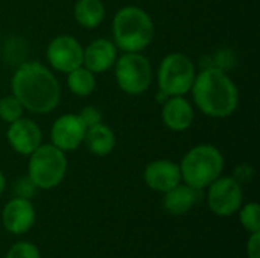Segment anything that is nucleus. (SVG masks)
Returning <instances> with one entry per match:
<instances>
[{"mask_svg": "<svg viewBox=\"0 0 260 258\" xmlns=\"http://www.w3.org/2000/svg\"><path fill=\"white\" fill-rule=\"evenodd\" d=\"M5 186H6V182H5V176H3V173H2V170H0V195L3 193V190H5Z\"/></svg>", "mask_w": 260, "mask_h": 258, "instance_id": "obj_26", "label": "nucleus"}, {"mask_svg": "<svg viewBox=\"0 0 260 258\" xmlns=\"http://www.w3.org/2000/svg\"><path fill=\"white\" fill-rule=\"evenodd\" d=\"M117 58V49L113 41L99 38L84 49L82 65L91 73H104L110 70Z\"/></svg>", "mask_w": 260, "mask_h": 258, "instance_id": "obj_14", "label": "nucleus"}, {"mask_svg": "<svg viewBox=\"0 0 260 258\" xmlns=\"http://www.w3.org/2000/svg\"><path fill=\"white\" fill-rule=\"evenodd\" d=\"M12 94L24 109L34 114L53 111L61 99V88L49 68L38 62L21 64L11 81Z\"/></svg>", "mask_w": 260, "mask_h": 258, "instance_id": "obj_1", "label": "nucleus"}, {"mask_svg": "<svg viewBox=\"0 0 260 258\" xmlns=\"http://www.w3.org/2000/svg\"><path fill=\"white\" fill-rule=\"evenodd\" d=\"M46 55L49 64L55 70L61 73H70L82 65L84 49L73 36L59 35L49 43Z\"/></svg>", "mask_w": 260, "mask_h": 258, "instance_id": "obj_9", "label": "nucleus"}, {"mask_svg": "<svg viewBox=\"0 0 260 258\" xmlns=\"http://www.w3.org/2000/svg\"><path fill=\"white\" fill-rule=\"evenodd\" d=\"M3 227L12 234H24L35 224V210L29 199L14 198L11 199L2 213Z\"/></svg>", "mask_w": 260, "mask_h": 258, "instance_id": "obj_12", "label": "nucleus"}, {"mask_svg": "<svg viewBox=\"0 0 260 258\" xmlns=\"http://www.w3.org/2000/svg\"><path fill=\"white\" fill-rule=\"evenodd\" d=\"M78 116L81 117V120L84 122V125H85L87 128L94 126V125H98V123L102 122V116H101L99 109L94 108V106H85V108L81 111V114H78Z\"/></svg>", "mask_w": 260, "mask_h": 258, "instance_id": "obj_24", "label": "nucleus"}, {"mask_svg": "<svg viewBox=\"0 0 260 258\" xmlns=\"http://www.w3.org/2000/svg\"><path fill=\"white\" fill-rule=\"evenodd\" d=\"M224 170V157L221 151L212 144H200L190 149L181 164V179L198 190L209 187Z\"/></svg>", "mask_w": 260, "mask_h": 258, "instance_id": "obj_4", "label": "nucleus"}, {"mask_svg": "<svg viewBox=\"0 0 260 258\" xmlns=\"http://www.w3.org/2000/svg\"><path fill=\"white\" fill-rule=\"evenodd\" d=\"M6 258H41L38 248L29 242H18L11 246Z\"/></svg>", "mask_w": 260, "mask_h": 258, "instance_id": "obj_22", "label": "nucleus"}, {"mask_svg": "<svg viewBox=\"0 0 260 258\" xmlns=\"http://www.w3.org/2000/svg\"><path fill=\"white\" fill-rule=\"evenodd\" d=\"M143 178L149 189L166 193L180 184L181 172L180 166L169 160H155L146 166Z\"/></svg>", "mask_w": 260, "mask_h": 258, "instance_id": "obj_13", "label": "nucleus"}, {"mask_svg": "<svg viewBox=\"0 0 260 258\" xmlns=\"http://www.w3.org/2000/svg\"><path fill=\"white\" fill-rule=\"evenodd\" d=\"M242 201V187L239 181H236L232 176H219L209 186L207 204L216 216H233L241 208Z\"/></svg>", "mask_w": 260, "mask_h": 258, "instance_id": "obj_8", "label": "nucleus"}, {"mask_svg": "<svg viewBox=\"0 0 260 258\" xmlns=\"http://www.w3.org/2000/svg\"><path fill=\"white\" fill-rule=\"evenodd\" d=\"M161 117L169 129L181 132L190 128L195 119V113L192 105L183 96H169L165 100Z\"/></svg>", "mask_w": 260, "mask_h": 258, "instance_id": "obj_15", "label": "nucleus"}, {"mask_svg": "<svg viewBox=\"0 0 260 258\" xmlns=\"http://www.w3.org/2000/svg\"><path fill=\"white\" fill-rule=\"evenodd\" d=\"M84 141H85L88 151H91L94 155H99V157L108 155L116 146L114 132L107 125H102V123L87 128Z\"/></svg>", "mask_w": 260, "mask_h": 258, "instance_id": "obj_17", "label": "nucleus"}, {"mask_svg": "<svg viewBox=\"0 0 260 258\" xmlns=\"http://www.w3.org/2000/svg\"><path fill=\"white\" fill-rule=\"evenodd\" d=\"M41 129L30 119H17L9 123L8 141L20 155H30L41 144Z\"/></svg>", "mask_w": 260, "mask_h": 258, "instance_id": "obj_11", "label": "nucleus"}, {"mask_svg": "<svg viewBox=\"0 0 260 258\" xmlns=\"http://www.w3.org/2000/svg\"><path fill=\"white\" fill-rule=\"evenodd\" d=\"M241 224L250 233H260V207L256 202L247 204L241 210Z\"/></svg>", "mask_w": 260, "mask_h": 258, "instance_id": "obj_21", "label": "nucleus"}, {"mask_svg": "<svg viewBox=\"0 0 260 258\" xmlns=\"http://www.w3.org/2000/svg\"><path fill=\"white\" fill-rule=\"evenodd\" d=\"M200 199H201V190L193 189L187 184L184 186L178 184L169 192H166L163 204L166 211H169L174 216H181L190 211Z\"/></svg>", "mask_w": 260, "mask_h": 258, "instance_id": "obj_16", "label": "nucleus"}, {"mask_svg": "<svg viewBox=\"0 0 260 258\" xmlns=\"http://www.w3.org/2000/svg\"><path fill=\"white\" fill-rule=\"evenodd\" d=\"M113 36L116 46L125 52H140L154 38V23L148 12L137 6H125L113 20Z\"/></svg>", "mask_w": 260, "mask_h": 258, "instance_id": "obj_3", "label": "nucleus"}, {"mask_svg": "<svg viewBox=\"0 0 260 258\" xmlns=\"http://www.w3.org/2000/svg\"><path fill=\"white\" fill-rule=\"evenodd\" d=\"M85 131L87 126L78 114H66L56 119V122L53 123L50 138L53 146H56L62 152L75 151L84 141Z\"/></svg>", "mask_w": 260, "mask_h": 258, "instance_id": "obj_10", "label": "nucleus"}, {"mask_svg": "<svg viewBox=\"0 0 260 258\" xmlns=\"http://www.w3.org/2000/svg\"><path fill=\"white\" fill-rule=\"evenodd\" d=\"M73 14L82 27L94 29L102 23L105 17V8L102 0H78L75 3Z\"/></svg>", "mask_w": 260, "mask_h": 258, "instance_id": "obj_18", "label": "nucleus"}, {"mask_svg": "<svg viewBox=\"0 0 260 258\" xmlns=\"http://www.w3.org/2000/svg\"><path fill=\"white\" fill-rule=\"evenodd\" d=\"M14 192L17 195V198H23V199H30L35 196L37 192V186L32 182V179L29 176H24L21 179H18L14 186Z\"/></svg>", "mask_w": 260, "mask_h": 258, "instance_id": "obj_23", "label": "nucleus"}, {"mask_svg": "<svg viewBox=\"0 0 260 258\" xmlns=\"http://www.w3.org/2000/svg\"><path fill=\"white\" fill-rule=\"evenodd\" d=\"M248 258H260V233H251V237L247 243Z\"/></svg>", "mask_w": 260, "mask_h": 258, "instance_id": "obj_25", "label": "nucleus"}, {"mask_svg": "<svg viewBox=\"0 0 260 258\" xmlns=\"http://www.w3.org/2000/svg\"><path fill=\"white\" fill-rule=\"evenodd\" d=\"M67 172V158L53 144H40L29 160V178L37 189L49 190L61 184Z\"/></svg>", "mask_w": 260, "mask_h": 258, "instance_id": "obj_5", "label": "nucleus"}, {"mask_svg": "<svg viewBox=\"0 0 260 258\" xmlns=\"http://www.w3.org/2000/svg\"><path fill=\"white\" fill-rule=\"evenodd\" d=\"M195 65L184 53L168 55L158 67V88L166 96H184L195 81Z\"/></svg>", "mask_w": 260, "mask_h": 258, "instance_id": "obj_6", "label": "nucleus"}, {"mask_svg": "<svg viewBox=\"0 0 260 258\" xmlns=\"http://www.w3.org/2000/svg\"><path fill=\"white\" fill-rule=\"evenodd\" d=\"M116 81L122 91L137 96L145 93L152 82V67L140 52H125L116 62Z\"/></svg>", "mask_w": 260, "mask_h": 258, "instance_id": "obj_7", "label": "nucleus"}, {"mask_svg": "<svg viewBox=\"0 0 260 258\" xmlns=\"http://www.w3.org/2000/svg\"><path fill=\"white\" fill-rule=\"evenodd\" d=\"M67 85L69 90L76 94V96H88L94 91L96 88V79L94 75L85 68V67H78L75 70H72L70 73H67Z\"/></svg>", "mask_w": 260, "mask_h": 258, "instance_id": "obj_19", "label": "nucleus"}, {"mask_svg": "<svg viewBox=\"0 0 260 258\" xmlns=\"http://www.w3.org/2000/svg\"><path fill=\"white\" fill-rule=\"evenodd\" d=\"M190 90L197 106L215 119L232 116L239 105L238 87L219 67H209L197 75Z\"/></svg>", "mask_w": 260, "mask_h": 258, "instance_id": "obj_2", "label": "nucleus"}, {"mask_svg": "<svg viewBox=\"0 0 260 258\" xmlns=\"http://www.w3.org/2000/svg\"><path fill=\"white\" fill-rule=\"evenodd\" d=\"M23 105L20 103V100L11 94V96H5L0 100V119L6 123H12L17 119H20L23 116Z\"/></svg>", "mask_w": 260, "mask_h": 258, "instance_id": "obj_20", "label": "nucleus"}]
</instances>
